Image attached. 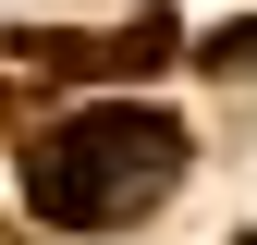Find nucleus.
Listing matches in <instances>:
<instances>
[{"instance_id": "f257e3e1", "label": "nucleus", "mask_w": 257, "mask_h": 245, "mask_svg": "<svg viewBox=\"0 0 257 245\" xmlns=\"http://www.w3.org/2000/svg\"><path fill=\"white\" fill-rule=\"evenodd\" d=\"M172 172H184V122L110 98V110H61L37 135L25 196H37V221H61V233H110V221H135Z\"/></svg>"}]
</instances>
